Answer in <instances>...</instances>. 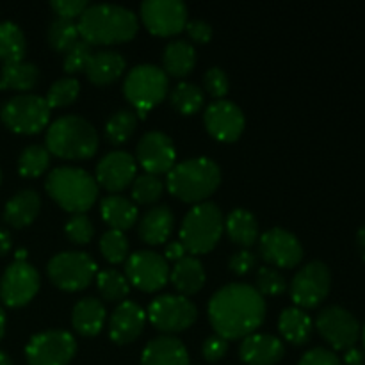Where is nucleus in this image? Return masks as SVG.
Wrapping results in <instances>:
<instances>
[{
    "label": "nucleus",
    "mask_w": 365,
    "mask_h": 365,
    "mask_svg": "<svg viewBox=\"0 0 365 365\" xmlns=\"http://www.w3.org/2000/svg\"><path fill=\"white\" fill-rule=\"evenodd\" d=\"M164 191V184L157 175L141 173L132 182V198L139 205H148L157 202Z\"/></svg>",
    "instance_id": "41"
},
{
    "label": "nucleus",
    "mask_w": 365,
    "mask_h": 365,
    "mask_svg": "<svg viewBox=\"0 0 365 365\" xmlns=\"http://www.w3.org/2000/svg\"><path fill=\"white\" fill-rule=\"evenodd\" d=\"M344 362L346 365H364V353L353 346V348L346 349Z\"/></svg>",
    "instance_id": "53"
},
{
    "label": "nucleus",
    "mask_w": 365,
    "mask_h": 365,
    "mask_svg": "<svg viewBox=\"0 0 365 365\" xmlns=\"http://www.w3.org/2000/svg\"><path fill=\"white\" fill-rule=\"evenodd\" d=\"M135 171L138 160L132 153L125 150H113L96 164V184L110 192H120L134 182Z\"/></svg>",
    "instance_id": "20"
},
{
    "label": "nucleus",
    "mask_w": 365,
    "mask_h": 365,
    "mask_svg": "<svg viewBox=\"0 0 365 365\" xmlns=\"http://www.w3.org/2000/svg\"><path fill=\"white\" fill-rule=\"evenodd\" d=\"M50 107L46 100L32 93L13 96L0 107V120L16 134H38L48 125Z\"/></svg>",
    "instance_id": "8"
},
{
    "label": "nucleus",
    "mask_w": 365,
    "mask_h": 365,
    "mask_svg": "<svg viewBox=\"0 0 365 365\" xmlns=\"http://www.w3.org/2000/svg\"><path fill=\"white\" fill-rule=\"evenodd\" d=\"M259 253L267 264H273L277 269L278 267L291 269L302 262L303 246L292 232L274 227L260 235Z\"/></svg>",
    "instance_id": "17"
},
{
    "label": "nucleus",
    "mask_w": 365,
    "mask_h": 365,
    "mask_svg": "<svg viewBox=\"0 0 365 365\" xmlns=\"http://www.w3.org/2000/svg\"><path fill=\"white\" fill-rule=\"evenodd\" d=\"M78 93H81V82L77 81L71 75H66L63 78H57L52 86L48 88V93H46V103L48 107H64L70 106L77 100Z\"/></svg>",
    "instance_id": "40"
},
{
    "label": "nucleus",
    "mask_w": 365,
    "mask_h": 365,
    "mask_svg": "<svg viewBox=\"0 0 365 365\" xmlns=\"http://www.w3.org/2000/svg\"><path fill=\"white\" fill-rule=\"evenodd\" d=\"M141 18L152 34H178L187 24V6L182 0H145Z\"/></svg>",
    "instance_id": "16"
},
{
    "label": "nucleus",
    "mask_w": 365,
    "mask_h": 365,
    "mask_svg": "<svg viewBox=\"0 0 365 365\" xmlns=\"http://www.w3.org/2000/svg\"><path fill=\"white\" fill-rule=\"evenodd\" d=\"M125 66H127V61L120 52H116V50H98V52H93V56L89 57L84 71L93 84L106 86L116 81L118 77H121Z\"/></svg>",
    "instance_id": "25"
},
{
    "label": "nucleus",
    "mask_w": 365,
    "mask_h": 365,
    "mask_svg": "<svg viewBox=\"0 0 365 365\" xmlns=\"http://www.w3.org/2000/svg\"><path fill=\"white\" fill-rule=\"evenodd\" d=\"M96 287L107 302H121L130 292L127 277L118 269H102L96 273Z\"/></svg>",
    "instance_id": "37"
},
{
    "label": "nucleus",
    "mask_w": 365,
    "mask_h": 365,
    "mask_svg": "<svg viewBox=\"0 0 365 365\" xmlns=\"http://www.w3.org/2000/svg\"><path fill=\"white\" fill-rule=\"evenodd\" d=\"M45 189L64 210L84 214L98 196V184L89 171L75 166L53 168L45 180Z\"/></svg>",
    "instance_id": "5"
},
{
    "label": "nucleus",
    "mask_w": 365,
    "mask_h": 365,
    "mask_svg": "<svg viewBox=\"0 0 365 365\" xmlns=\"http://www.w3.org/2000/svg\"><path fill=\"white\" fill-rule=\"evenodd\" d=\"M203 121L212 138L230 143L239 139L245 130V113L230 100H214L203 113Z\"/></svg>",
    "instance_id": "19"
},
{
    "label": "nucleus",
    "mask_w": 365,
    "mask_h": 365,
    "mask_svg": "<svg viewBox=\"0 0 365 365\" xmlns=\"http://www.w3.org/2000/svg\"><path fill=\"white\" fill-rule=\"evenodd\" d=\"M77 29L89 45H110L134 38L138 16L134 11L118 4H89L78 16Z\"/></svg>",
    "instance_id": "2"
},
{
    "label": "nucleus",
    "mask_w": 365,
    "mask_h": 365,
    "mask_svg": "<svg viewBox=\"0 0 365 365\" xmlns=\"http://www.w3.org/2000/svg\"><path fill=\"white\" fill-rule=\"evenodd\" d=\"M25 257H27V250H18L16 260H25Z\"/></svg>",
    "instance_id": "58"
},
{
    "label": "nucleus",
    "mask_w": 365,
    "mask_h": 365,
    "mask_svg": "<svg viewBox=\"0 0 365 365\" xmlns=\"http://www.w3.org/2000/svg\"><path fill=\"white\" fill-rule=\"evenodd\" d=\"M203 100H205V96H203L202 88L187 81L178 82L170 93L171 107L180 114H185V116L195 114L203 106Z\"/></svg>",
    "instance_id": "35"
},
{
    "label": "nucleus",
    "mask_w": 365,
    "mask_h": 365,
    "mask_svg": "<svg viewBox=\"0 0 365 365\" xmlns=\"http://www.w3.org/2000/svg\"><path fill=\"white\" fill-rule=\"evenodd\" d=\"M225 230V217L220 207L212 202L196 203L180 227V242L191 255L209 253L220 242Z\"/></svg>",
    "instance_id": "6"
},
{
    "label": "nucleus",
    "mask_w": 365,
    "mask_h": 365,
    "mask_svg": "<svg viewBox=\"0 0 365 365\" xmlns=\"http://www.w3.org/2000/svg\"><path fill=\"white\" fill-rule=\"evenodd\" d=\"M221 170L209 157H192L175 164L168 173V189L187 203H202L217 189Z\"/></svg>",
    "instance_id": "4"
},
{
    "label": "nucleus",
    "mask_w": 365,
    "mask_h": 365,
    "mask_svg": "<svg viewBox=\"0 0 365 365\" xmlns=\"http://www.w3.org/2000/svg\"><path fill=\"white\" fill-rule=\"evenodd\" d=\"M0 182H2V170H0Z\"/></svg>",
    "instance_id": "60"
},
{
    "label": "nucleus",
    "mask_w": 365,
    "mask_h": 365,
    "mask_svg": "<svg viewBox=\"0 0 365 365\" xmlns=\"http://www.w3.org/2000/svg\"><path fill=\"white\" fill-rule=\"evenodd\" d=\"M41 209V198L34 189L18 191L4 207V221L13 228H24L36 220Z\"/></svg>",
    "instance_id": "27"
},
{
    "label": "nucleus",
    "mask_w": 365,
    "mask_h": 365,
    "mask_svg": "<svg viewBox=\"0 0 365 365\" xmlns=\"http://www.w3.org/2000/svg\"><path fill=\"white\" fill-rule=\"evenodd\" d=\"M88 0H52V2H50V7H52L61 18H68V20H73V18L81 16V14L88 9Z\"/></svg>",
    "instance_id": "47"
},
{
    "label": "nucleus",
    "mask_w": 365,
    "mask_h": 365,
    "mask_svg": "<svg viewBox=\"0 0 365 365\" xmlns=\"http://www.w3.org/2000/svg\"><path fill=\"white\" fill-rule=\"evenodd\" d=\"M100 212H102L103 221L113 230L125 232L134 227L135 221H138V207H135V203L121 195L106 196L100 203Z\"/></svg>",
    "instance_id": "29"
},
{
    "label": "nucleus",
    "mask_w": 365,
    "mask_h": 365,
    "mask_svg": "<svg viewBox=\"0 0 365 365\" xmlns=\"http://www.w3.org/2000/svg\"><path fill=\"white\" fill-rule=\"evenodd\" d=\"M75 353L77 341L66 330L39 331L25 346L29 365H68Z\"/></svg>",
    "instance_id": "11"
},
{
    "label": "nucleus",
    "mask_w": 365,
    "mask_h": 365,
    "mask_svg": "<svg viewBox=\"0 0 365 365\" xmlns=\"http://www.w3.org/2000/svg\"><path fill=\"white\" fill-rule=\"evenodd\" d=\"M298 365H342L339 356L334 351L324 348H314L309 349L305 355L302 356Z\"/></svg>",
    "instance_id": "50"
},
{
    "label": "nucleus",
    "mask_w": 365,
    "mask_h": 365,
    "mask_svg": "<svg viewBox=\"0 0 365 365\" xmlns=\"http://www.w3.org/2000/svg\"><path fill=\"white\" fill-rule=\"evenodd\" d=\"M78 38H81V34H78L77 24L73 20L57 16L56 20L50 21L46 39H48V45L57 52H66Z\"/></svg>",
    "instance_id": "39"
},
{
    "label": "nucleus",
    "mask_w": 365,
    "mask_h": 365,
    "mask_svg": "<svg viewBox=\"0 0 365 365\" xmlns=\"http://www.w3.org/2000/svg\"><path fill=\"white\" fill-rule=\"evenodd\" d=\"M100 252L109 262H125L128 257V239L125 232L113 230V228L103 232L102 237H100Z\"/></svg>",
    "instance_id": "42"
},
{
    "label": "nucleus",
    "mask_w": 365,
    "mask_h": 365,
    "mask_svg": "<svg viewBox=\"0 0 365 365\" xmlns=\"http://www.w3.org/2000/svg\"><path fill=\"white\" fill-rule=\"evenodd\" d=\"M146 312L134 302H121L109 321V337L118 344H128L141 335Z\"/></svg>",
    "instance_id": "21"
},
{
    "label": "nucleus",
    "mask_w": 365,
    "mask_h": 365,
    "mask_svg": "<svg viewBox=\"0 0 365 365\" xmlns=\"http://www.w3.org/2000/svg\"><path fill=\"white\" fill-rule=\"evenodd\" d=\"M266 317V299L253 285L234 282L223 285L209 302V321L216 335L245 339L255 334Z\"/></svg>",
    "instance_id": "1"
},
{
    "label": "nucleus",
    "mask_w": 365,
    "mask_h": 365,
    "mask_svg": "<svg viewBox=\"0 0 365 365\" xmlns=\"http://www.w3.org/2000/svg\"><path fill=\"white\" fill-rule=\"evenodd\" d=\"M321 337L334 349H349L360 337V323L348 309L339 305L324 307L316 319Z\"/></svg>",
    "instance_id": "15"
},
{
    "label": "nucleus",
    "mask_w": 365,
    "mask_h": 365,
    "mask_svg": "<svg viewBox=\"0 0 365 365\" xmlns=\"http://www.w3.org/2000/svg\"><path fill=\"white\" fill-rule=\"evenodd\" d=\"M125 277L128 284L145 292H155L170 280V266L160 253L139 250L125 260Z\"/></svg>",
    "instance_id": "13"
},
{
    "label": "nucleus",
    "mask_w": 365,
    "mask_h": 365,
    "mask_svg": "<svg viewBox=\"0 0 365 365\" xmlns=\"http://www.w3.org/2000/svg\"><path fill=\"white\" fill-rule=\"evenodd\" d=\"M46 150L61 159H89L98 150L96 128L78 114H64L46 128Z\"/></svg>",
    "instance_id": "3"
},
{
    "label": "nucleus",
    "mask_w": 365,
    "mask_h": 365,
    "mask_svg": "<svg viewBox=\"0 0 365 365\" xmlns=\"http://www.w3.org/2000/svg\"><path fill=\"white\" fill-rule=\"evenodd\" d=\"M91 56H93V45H89L86 39L78 38L77 41H75L66 52H64V57H63L64 71H68V73H77V71L84 70Z\"/></svg>",
    "instance_id": "44"
},
{
    "label": "nucleus",
    "mask_w": 365,
    "mask_h": 365,
    "mask_svg": "<svg viewBox=\"0 0 365 365\" xmlns=\"http://www.w3.org/2000/svg\"><path fill=\"white\" fill-rule=\"evenodd\" d=\"M331 287L330 267L321 260H312L305 264L292 277L289 291L292 302L299 309H314L328 296Z\"/></svg>",
    "instance_id": "12"
},
{
    "label": "nucleus",
    "mask_w": 365,
    "mask_h": 365,
    "mask_svg": "<svg viewBox=\"0 0 365 365\" xmlns=\"http://www.w3.org/2000/svg\"><path fill=\"white\" fill-rule=\"evenodd\" d=\"M64 232L73 245H88L95 235V227L86 214H73L64 225Z\"/></svg>",
    "instance_id": "45"
},
{
    "label": "nucleus",
    "mask_w": 365,
    "mask_h": 365,
    "mask_svg": "<svg viewBox=\"0 0 365 365\" xmlns=\"http://www.w3.org/2000/svg\"><path fill=\"white\" fill-rule=\"evenodd\" d=\"M225 230L232 242L248 250L259 239V221L246 209H234L225 220Z\"/></svg>",
    "instance_id": "31"
},
{
    "label": "nucleus",
    "mask_w": 365,
    "mask_h": 365,
    "mask_svg": "<svg viewBox=\"0 0 365 365\" xmlns=\"http://www.w3.org/2000/svg\"><path fill=\"white\" fill-rule=\"evenodd\" d=\"M106 305L100 299L93 298V296L78 299L75 303L73 310H71V324H73V328L81 335H88V337L100 334L103 323H106Z\"/></svg>",
    "instance_id": "28"
},
{
    "label": "nucleus",
    "mask_w": 365,
    "mask_h": 365,
    "mask_svg": "<svg viewBox=\"0 0 365 365\" xmlns=\"http://www.w3.org/2000/svg\"><path fill=\"white\" fill-rule=\"evenodd\" d=\"M50 280L63 291H82L96 278V262L88 252H61L50 259Z\"/></svg>",
    "instance_id": "9"
},
{
    "label": "nucleus",
    "mask_w": 365,
    "mask_h": 365,
    "mask_svg": "<svg viewBox=\"0 0 365 365\" xmlns=\"http://www.w3.org/2000/svg\"><path fill=\"white\" fill-rule=\"evenodd\" d=\"M50 164V152L46 146L29 145L18 157V171L25 178H36L46 171Z\"/></svg>",
    "instance_id": "38"
},
{
    "label": "nucleus",
    "mask_w": 365,
    "mask_h": 365,
    "mask_svg": "<svg viewBox=\"0 0 365 365\" xmlns=\"http://www.w3.org/2000/svg\"><path fill=\"white\" fill-rule=\"evenodd\" d=\"M39 81V68L29 61L2 64L0 70V88L14 89V91H29Z\"/></svg>",
    "instance_id": "33"
},
{
    "label": "nucleus",
    "mask_w": 365,
    "mask_h": 365,
    "mask_svg": "<svg viewBox=\"0 0 365 365\" xmlns=\"http://www.w3.org/2000/svg\"><path fill=\"white\" fill-rule=\"evenodd\" d=\"M284 342L271 334H252L242 339L239 355L248 365H274L284 359Z\"/></svg>",
    "instance_id": "22"
},
{
    "label": "nucleus",
    "mask_w": 365,
    "mask_h": 365,
    "mask_svg": "<svg viewBox=\"0 0 365 365\" xmlns=\"http://www.w3.org/2000/svg\"><path fill=\"white\" fill-rule=\"evenodd\" d=\"M168 75L155 64L143 63L125 75L123 95L135 109L138 118H145L152 107L159 106L168 95Z\"/></svg>",
    "instance_id": "7"
},
{
    "label": "nucleus",
    "mask_w": 365,
    "mask_h": 365,
    "mask_svg": "<svg viewBox=\"0 0 365 365\" xmlns=\"http://www.w3.org/2000/svg\"><path fill=\"white\" fill-rule=\"evenodd\" d=\"M141 365H191L187 348L173 335H159L148 341L141 353Z\"/></svg>",
    "instance_id": "23"
},
{
    "label": "nucleus",
    "mask_w": 365,
    "mask_h": 365,
    "mask_svg": "<svg viewBox=\"0 0 365 365\" xmlns=\"http://www.w3.org/2000/svg\"><path fill=\"white\" fill-rule=\"evenodd\" d=\"M287 280L280 269L273 266H262L255 274V289L262 296H278L287 289Z\"/></svg>",
    "instance_id": "43"
},
{
    "label": "nucleus",
    "mask_w": 365,
    "mask_h": 365,
    "mask_svg": "<svg viewBox=\"0 0 365 365\" xmlns=\"http://www.w3.org/2000/svg\"><path fill=\"white\" fill-rule=\"evenodd\" d=\"M257 264V255L250 250H239V252L232 253L228 259V269L235 274H246L252 271Z\"/></svg>",
    "instance_id": "49"
},
{
    "label": "nucleus",
    "mask_w": 365,
    "mask_h": 365,
    "mask_svg": "<svg viewBox=\"0 0 365 365\" xmlns=\"http://www.w3.org/2000/svg\"><path fill=\"white\" fill-rule=\"evenodd\" d=\"M41 278L36 267L27 260H14L6 267L0 278V299L7 307H24L39 291Z\"/></svg>",
    "instance_id": "14"
},
{
    "label": "nucleus",
    "mask_w": 365,
    "mask_h": 365,
    "mask_svg": "<svg viewBox=\"0 0 365 365\" xmlns=\"http://www.w3.org/2000/svg\"><path fill=\"white\" fill-rule=\"evenodd\" d=\"M203 86L205 91L214 98L221 100L228 93V75L220 66H212L203 75Z\"/></svg>",
    "instance_id": "46"
},
{
    "label": "nucleus",
    "mask_w": 365,
    "mask_h": 365,
    "mask_svg": "<svg viewBox=\"0 0 365 365\" xmlns=\"http://www.w3.org/2000/svg\"><path fill=\"white\" fill-rule=\"evenodd\" d=\"M362 339H364V349H365V323H364V328H362Z\"/></svg>",
    "instance_id": "59"
},
{
    "label": "nucleus",
    "mask_w": 365,
    "mask_h": 365,
    "mask_svg": "<svg viewBox=\"0 0 365 365\" xmlns=\"http://www.w3.org/2000/svg\"><path fill=\"white\" fill-rule=\"evenodd\" d=\"M356 246H359L360 255H362V259L365 260V223L359 228V232H356Z\"/></svg>",
    "instance_id": "55"
},
{
    "label": "nucleus",
    "mask_w": 365,
    "mask_h": 365,
    "mask_svg": "<svg viewBox=\"0 0 365 365\" xmlns=\"http://www.w3.org/2000/svg\"><path fill=\"white\" fill-rule=\"evenodd\" d=\"M0 365H13V360H11V356L7 353L0 351Z\"/></svg>",
    "instance_id": "57"
},
{
    "label": "nucleus",
    "mask_w": 365,
    "mask_h": 365,
    "mask_svg": "<svg viewBox=\"0 0 365 365\" xmlns=\"http://www.w3.org/2000/svg\"><path fill=\"white\" fill-rule=\"evenodd\" d=\"M146 317L166 335L184 331L198 317V309L189 298L180 294H160L148 305Z\"/></svg>",
    "instance_id": "10"
},
{
    "label": "nucleus",
    "mask_w": 365,
    "mask_h": 365,
    "mask_svg": "<svg viewBox=\"0 0 365 365\" xmlns=\"http://www.w3.org/2000/svg\"><path fill=\"white\" fill-rule=\"evenodd\" d=\"M11 246H13V239H11V234L6 230V228L0 227V257L7 255L11 252Z\"/></svg>",
    "instance_id": "54"
},
{
    "label": "nucleus",
    "mask_w": 365,
    "mask_h": 365,
    "mask_svg": "<svg viewBox=\"0 0 365 365\" xmlns=\"http://www.w3.org/2000/svg\"><path fill=\"white\" fill-rule=\"evenodd\" d=\"M4 331H6V314H4L2 307H0V341L4 337Z\"/></svg>",
    "instance_id": "56"
},
{
    "label": "nucleus",
    "mask_w": 365,
    "mask_h": 365,
    "mask_svg": "<svg viewBox=\"0 0 365 365\" xmlns=\"http://www.w3.org/2000/svg\"><path fill=\"white\" fill-rule=\"evenodd\" d=\"M27 43L21 29L14 21H0V61L4 64L24 61Z\"/></svg>",
    "instance_id": "34"
},
{
    "label": "nucleus",
    "mask_w": 365,
    "mask_h": 365,
    "mask_svg": "<svg viewBox=\"0 0 365 365\" xmlns=\"http://www.w3.org/2000/svg\"><path fill=\"white\" fill-rule=\"evenodd\" d=\"M175 225L173 210L164 203L153 205L139 220L138 234L146 245H163L171 235Z\"/></svg>",
    "instance_id": "24"
},
{
    "label": "nucleus",
    "mask_w": 365,
    "mask_h": 365,
    "mask_svg": "<svg viewBox=\"0 0 365 365\" xmlns=\"http://www.w3.org/2000/svg\"><path fill=\"white\" fill-rule=\"evenodd\" d=\"M138 127V114L132 109H118L109 116L106 123V138L113 145H123L130 139Z\"/></svg>",
    "instance_id": "36"
},
{
    "label": "nucleus",
    "mask_w": 365,
    "mask_h": 365,
    "mask_svg": "<svg viewBox=\"0 0 365 365\" xmlns=\"http://www.w3.org/2000/svg\"><path fill=\"white\" fill-rule=\"evenodd\" d=\"M163 70L171 77L184 78L196 64V48L185 39H173L164 46Z\"/></svg>",
    "instance_id": "30"
},
{
    "label": "nucleus",
    "mask_w": 365,
    "mask_h": 365,
    "mask_svg": "<svg viewBox=\"0 0 365 365\" xmlns=\"http://www.w3.org/2000/svg\"><path fill=\"white\" fill-rule=\"evenodd\" d=\"M228 351V341L220 335H210L203 341L202 353L207 362H220Z\"/></svg>",
    "instance_id": "48"
},
{
    "label": "nucleus",
    "mask_w": 365,
    "mask_h": 365,
    "mask_svg": "<svg viewBox=\"0 0 365 365\" xmlns=\"http://www.w3.org/2000/svg\"><path fill=\"white\" fill-rule=\"evenodd\" d=\"M278 330L284 335L285 341L302 346L312 335V319L299 307H287L278 317Z\"/></svg>",
    "instance_id": "32"
},
{
    "label": "nucleus",
    "mask_w": 365,
    "mask_h": 365,
    "mask_svg": "<svg viewBox=\"0 0 365 365\" xmlns=\"http://www.w3.org/2000/svg\"><path fill=\"white\" fill-rule=\"evenodd\" d=\"M184 29L189 34V38L196 43H207L212 38V27L205 20H202V18H192V20L185 24Z\"/></svg>",
    "instance_id": "51"
},
{
    "label": "nucleus",
    "mask_w": 365,
    "mask_h": 365,
    "mask_svg": "<svg viewBox=\"0 0 365 365\" xmlns=\"http://www.w3.org/2000/svg\"><path fill=\"white\" fill-rule=\"evenodd\" d=\"M138 160L146 173L163 175L170 173L171 168L175 166L177 160V148L168 134L160 130H148L141 135L138 143Z\"/></svg>",
    "instance_id": "18"
},
{
    "label": "nucleus",
    "mask_w": 365,
    "mask_h": 365,
    "mask_svg": "<svg viewBox=\"0 0 365 365\" xmlns=\"http://www.w3.org/2000/svg\"><path fill=\"white\" fill-rule=\"evenodd\" d=\"M187 255V250L184 248L180 241H171L168 242L166 250H164V259L166 260H173V262H178L180 259Z\"/></svg>",
    "instance_id": "52"
},
{
    "label": "nucleus",
    "mask_w": 365,
    "mask_h": 365,
    "mask_svg": "<svg viewBox=\"0 0 365 365\" xmlns=\"http://www.w3.org/2000/svg\"><path fill=\"white\" fill-rule=\"evenodd\" d=\"M170 280L180 296H192L205 284V267L195 255H185L170 269Z\"/></svg>",
    "instance_id": "26"
}]
</instances>
